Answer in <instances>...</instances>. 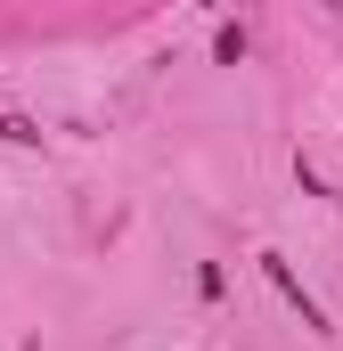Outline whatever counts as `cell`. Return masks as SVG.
<instances>
[{
    "label": "cell",
    "mask_w": 343,
    "mask_h": 351,
    "mask_svg": "<svg viewBox=\"0 0 343 351\" xmlns=\"http://www.w3.org/2000/svg\"><path fill=\"white\" fill-rule=\"evenodd\" d=\"M0 139H16V147H41V123H25V114H0Z\"/></svg>",
    "instance_id": "1"
}]
</instances>
